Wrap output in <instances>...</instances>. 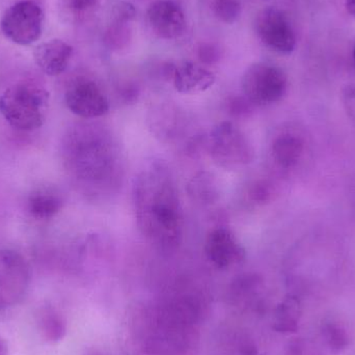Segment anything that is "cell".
I'll return each instance as SVG.
<instances>
[{"label": "cell", "mask_w": 355, "mask_h": 355, "mask_svg": "<svg viewBox=\"0 0 355 355\" xmlns=\"http://www.w3.org/2000/svg\"><path fill=\"white\" fill-rule=\"evenodd\" d=\"M354 64H355V45L354 48Z\"/></svg>", "instance_id": "4dcf8cb0"}, {"label": "cell", "mask_w": 355, "mask_h": 355, "mask_svg": "<svg viewBox=\"0 0 355 355\" xmlns=\"http://www.w3.org/2000/svg\"><path fill=\"white\" fill-rule=\"evenodd\" d=\"M254 31L260 41L269 49L282 54L295 50V31L283 10L266 8L259 12L254 20Z\"/></svg>", "instance_id": "52a82bcc"}, {"label": "cell", "mask_w": 355, "mask_h": 355, "mask_svg": "<svg viewBox=\"0 0 355 355\" xmlns=\"http://www.w3.org/2000/svg\"><path fill=\"white\" fill-rule=\"evenodd\" d=\"M209 151L215 164L225 170H241L254 159L248 137L231 122L220 123L213 129Z\"/></svg>", "instance_id": "3957f363"}, {"label": "cell", "mask_w": 355, "mask_h": 355, "mask_svg": "<svg viewBox=\"0 0 355 355\" xmlns=\"http://www.w3.org/2000/svg\"><path fill=\"white\" fill-rule=\"evenodd\" d=\"M132 196L141 234L162 250L176 248L182 238L181 206L168 166L162 162L146 166L135 178Z\"/></svg>", "instance_id": "6da1fadb"}, {"label": "cell", "mask_w": 355, "mask_h": 355, "mask_svg": "<svg viewBox=\"0 0 355 355\" xmlns=\"http://www.w3.org/2000/svg\"><path fill=\"white\" fill-rule=\"evenodd\" d=\"M212 10L221 22L233 24L241 16V2L239 0H213Z\"/></svg>", "instance_id": "44dd1931"}, {"label": "cell", "mask_w": 355, "mask_h": 355, "mask_svg": "<svg viewBox=\"0 0 355 355\" xmlns=\"http://www.w3.org/2000/svg\"><path fill=\"white\" fill-rule=\"evenodd\" d=\"M345 8L347 12L355 18V0H345Z\"/></svg>", "instance_id": "83f0119b"}, {"label": "cell", "mask_w": 355, "mask_h": 355, "mask_svg": "<svg viewBox=\"0 0 355 355\" xmlns=\"http://www.w3.org/2000/svg\"><path fill=\"white\" fill-rule=\"evenodd\" d=\"M342 102L348 118L355 126V85H346L342 91Z\"/></svg>", "instance_id": "d4e9b609"}, {"label": "cell", "mask_w": 355, "mask_h": 355, "mask_svg": "<svg viewBox=\"0 0 355 355\" xmlns=\"http://www.w3.org/2000/svg\"><path fill=\"white\" fill-rule=\"evenodd\" d=\"M62 208V200L53 192L39 190L29 196L27 210L37 220H48L55 216Z\"/></svg>", "instance_id": "e0dca14e"}, {"label": "cell", "mask_w": 355, "mask_h": 355, "mask_svg": "<svg viewBox=\"0 0 355 355\" xmlns=\"http://www.w3.org/2000/svg\"><path fill=\"white\" fill-rule=\"evenodd\" d=\"M67 107L83 119H96L110 112V102L96 83L87 79L74 81L64 95Z\"/></svg>", "instance_id": "ba28073f"}, {"label": "cell", "mask_w": 355, "mask_h": 355, "mask_svg": "<svg viewBox=\"0 0 355 355\" xmlns=\"http://www.w3.org/2000/svg\"><path fill=\"white\" fill-rule=\"evenodd\" d=\"M89 355H105L104 354H102V352H92L91 354H89Z\"/></svg>", "instance_id": "f546056e"}, {"label": "cell", "mask_w": 355, "mask_h": 355, "mask_svg": "<svg viewBox=\"0 0 355 355\" xmlns=\"http://www.w3.org/2000/svg\"><path fill=\"white\" fill-rule=\"evenodd\" d=\"M146 21L150 31L159 39H179L187 28L184 10L170 0L153 2L148 8Z\"/></svg>", "instance_id": "9c48e42d"}, {"label": "cell", "mask_w": 355, "mask_h": 355, "mask_svg": "<svg viewBox=\"0 0 355 355\" xmlns=\"http://www.w3.org/2000/svg\"><path fill=\"white\" fill-rule=\"evenodd\" d=\"M187 191L191 200L198 204H212L218 198L214 177L206 172L198 173L190 180Z\"/></svg>", "instance_id": "d6986e66"}, {"label": "cell", "mask_w": 355, "mask_h": 355, "mask_svg": "<svg viewBox=\"0 0 355 355\" xmlns=\"http://www.w3.org/2000/svg\"><path fill=\"white\" fill-rule=\"evenodd\" d=\"M254 104L245 97V96H235V97L230 98L227 101V107L230 114L233 116H248V114H252Z\"/></svg>", "instance_id": "603a6c76"}, {"label": "cell", "mask_w": 355, "mask_h": 355, "mask_svg": "<svg viewBox=\"0 0 355 355\" xmlns=\"http://www.w3.org/2000/svg\"><path fill=\"white\" fill-rule=\"evenodd\" d=\"M97 3L98 0H70V8L73 12L81 15L93 10Z\"/></svg>", "instance_id": "4316f807"}, {"label": "cell", "mask_w": 355, "mask_h": 355, "mask_svg": "<svg viewBox=\"0 0 355 355\" xmlns=\"http://www.w3.org/2000/svg\"><path fill=\"white\" fill-rule=\"evenodd\" d=\"M241 85L244 96L254 105H269L285 97L288 78L279 67L258 62L246 69Z\"/></svg>", "instance_id": "277c9868"}, {"label": "cell", "mask_w": 355, "mask_h": 355, "mask_svg": "<svg viewBox=\"0 0 355 355\" xmlns=\"http://www.w3.org/2000/svg\"><path fill=\"white\" fill-rule=\"evenodd\" d=\"M31 268L19 252L0 250V311L22 302L31 285Z\"/></svg>", "instance_id": "8992f818"}, {"label": "cell", "mask_w": 355, "mask_h": 355, "mask_svg": "<svg viewBox=\"0 0 355 355\" xmlns=\"http://www.w3.org/2000/svg\"><path fill=\"white\" fill-rule=\"evenodd\" d=\"M300 306L297 298L293 296L285 298L275 309L273 329L277 333H295L298 329Z\"/></svg>", "instance_id": "ac0fdd59"}, {"label": "cell", "mask_w": 355, "mask_h": 355, "mask_svg": "<svg viewBox=\"0 0 355 355\" xmlns=\"http://www.w3.org/2000/svg\"><path fill=\"white\" fill-rule=\"evenodd\" d=\"M74 157L73 164L76 166L79 174L85 177L97 178V175H103L105 171L107 152L95 141L87 139H79L74 145V152L71 153Z\"/></svg>", "instance_id": "4fadbf2b"}, {"label": "cell", "mask_w": 355, "mask_h": 355, "mask_svg": "<svg viewBox=\"0 0 355 355\" xmlns=\"http://www.w3.org/2000/svg\"><path fill=\"white\" fill-rule=\"evenodd\" d=\"M37 329L48 343H58L66 337L68 325L64 314L54 306H42L37 314Z\"/></svg>", "instance_id": "5bb4252c"}, {"label": "cell", "mask_w": 355, "mask_h": 355, "mask_svg": "<svg viewBox=\"0 0 355 355\" xmlns=\"http://www.w3.org/2000/svg\"><path fill=\"white\" fill-rule=\"evenodd\" d=\"M73 47L62 40L54 39L42 43L35 50V64L48 76H58L68 69L73 56Z\"/></svg>", "instance_id": "8fae6325"}, {"label": "cell", "mask_w": 355, "mask_h": 355, "mask_svg": "<svg viewBox=\"0 0 355 355\" xmlns=\"http://www.w3.org/2000/svg\"><path fill=\"white\" fill-rule=\"evenodd\" d=\"M49 93L41 85L28 81L15 83L0 96V114L20 131L41 128L47 116Z\"/></svg>", "instance_id": "7a4b0ae2"}, {"label": "cell", "mask_w": 355, "mask_h": 355, "mask_svg": "<svg viewBox=\"0 0 355 355\" xmlns=\"http://www.w3.org/2000/svg\"><path fill=\"white\" fill-rule=\"evenodd\" d=\"M0 355H10L8 344L1 336H0Z\"/></svg>", "instance_id": "f1b7e54d"}, {"label": "cell", "mask_w": 355, "mask_h": 355, "mask_svg": "<svg viewBox=\"0 0 355 355\" xmlns=\"http://www.w3.org/2000/svg\"><path fill=\"white\" fill-rule=\"evenodd\" d=\"M196 54L202 64H213L220 60L221 51L214 44L202 43L198 46Z\"/></svg>", "instance_id": "cb8c5ba5"}, {"label": "cell", "mask_w": 355, "mask_h": 355, "mask_svg": "<svg viewBox=\"0 0 355 355\" xmlns=\"http://www.w3.org/2000/svg\"><path fill=\"white\" fill-rule=\"evenodd\" d=\"M261 279L254 275H245L235 279L231 286L232 298L236 304H245L252 302V296L256 295L260 289Z\"/></svg>", "instance_id": "ffe728a7"}, {"label": "cell", "mask_w": 355, "mask_h": 355, "mask_svg": "<svg viewBox=\"0 0 355 355\" xmlns=\"http://www.w3.org/2000/svg\"><path fill=\"white\" fill-rule=\"evenodd\" d=\"M135 17L128 12H112V21L104 35V44L112 51H121L128 47L132 40L131 22Z\"/></svg>", "instance_id": "2e32d148"}, {"label": "cell", "mask_w": 355, "mask_h": 355, "mask_svg": "<svg viewBox=\"0 0 355 355\" xmlns=\"http://www.w3.org/2000/svg\"><path fill=\"white\" fill-rule=\"evenodd\" d=\"M250 198L257 204H264L269 202L272 196V189L265 182H258L252 186L250 192Z\"/></svg>", "instance_id": "484cf974"}, {"label": "cell", "mask_w": 355, "mask_h": 355, "mask_svg": "<svg viewBox=\"0 0 355 355\" xmlns=\"http://www.w3.org/2000/svg\"><path fill=\"white\" fill-rule=\"evenodd\" d=\"M304 151V141L292 133L279 135L272 144L273 159L283 168H294L302 159Z\"/></svg>", "instance_id": "9a60e30c"}, {"label": "cell", "mask_w": 355, "mask_h": 355, "mask_svg": "<svg viewBox=\"0 0 355 355\" xmlns=\"http://www.w3.org/2000/svg\"><path fill=\"white\" fill-rule=\"evenodd\" d=\"M325 340L327 345L333 352H340L345 349L349 344V337L346 333L345 329L341 325L331 323L324 327Z\"/></svg>", "instance_id": "7402d4cb"}, {"label": "cell", "mask_w": 355, "mask_h": 355, "mask_svg": "<svg viewBox=\"0 0 355 355\" xmlns=\"http://www.w3.org/2000/svg\"><path fill=\"white\" fill-rule=\"evenodd\" d=\"M44 12L33 1H20L8 8L0 21L6 39L20 46L37 42L43 33Z\"/></svg>", "instance_id": "5b68a950"}, {"label": "cell", "mask_w": 355, "mask_h": 355, "mask_svg": "<svg viewBox=\"0 0 355 355\" xmlns=\"http://www.w3.org/2000/svg\"><path fill=\"white\" fill-rule=\"evenodd\" d=\"M216 80L215 75L208 69L193 62H185L176 67L173 81L178 93L196 95L213 87Z\"/></svg>", "instance_id": "7c38bea8"}, {"label": "cell", "mask_w": 355, "mask_h": 355, "mask_svg": "<svg viewBox=\"0 0 355 355\" xmlns=\"http://www.w3.org/2000/svg\"><path fill=\"white\" fill-rule=\"evenodd\" d=\"M205 254L216 268L227 269L239 264L245 258V250L233 232L227 227H216L208 234Z\"/></svg>", "instance_id": "30bf717a"}]
</instances>
